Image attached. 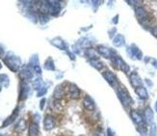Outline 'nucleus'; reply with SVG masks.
I'll list each match as a JSON object with an SVG mask.
<instances>
[{
	"mask_svg": "<svg viewBox=\"0 0 157 136\" xmlns=\"http://www.w3.org/2000/svg\"><path fill=\"white\" fill-rule=\"evenodd\" d=\"M124 43V39H123V37L122 36H118V38L115 40V44L116 45H118V47H120V45H121L122 43Z\"/></svg>",
	"mask_w": 157,
	"mask_h": 136,
	"instance_id": "nucleus-10",
	"label": "nucleus"
},
{
	"mask_svg": "<svg viewBox=\"0 0 157 136\" xmlns=\"http://www.w3.org/2000/svg\"><path fill=\"white\" fill-rule=\"evenodd\" d=\"M136 94L138 95L139 98H141L142 100H147L148 98V94L147 92V90L146 88H144V87H138V88H136Z\"/></svg>",
	"mask_w": 157,
	"mask_h": 136,
	"instance_id": "nucleus-8",
	"label": "nucleus"
},
{
	"mask_svg": "<svg viewBox=\"0 0 157 136\" xmlns=\"http://www.w3.org/2000/svg\"><path fill=\"white\" fill-rule=\"evenodd\" d=\"M117 64H118V66H119L120 70H121L123 73H128L129 72V67H128V65L124 62L121 58L120 57H118L117 58Z\"/></svg>",
	"mask_w": 157,
	"mask_h": 136,
	"instance_id": "nucleus-7",
	"label": "nucleus"
},
{
	"mask_svg": "<svg viewBox=\"0 0 157 136\" xmlns=\"http://www.w3.org/2000/svg\"><path fill=\"white\" fill-rule=\"evenodd\" d=\"M131 118L133 119V121L135 122V124H137L138 126H145V121H144L143 117L136 111H132L131 112Z\"/></svg>",
	"mask_w": 157,
	"mask_h": 136,
	"instance_id": "nucleus-4",
	"label": "nucleus"
},
{
	"mask_svg": "<svg viewBox=\"0 0 157 136\" xmlns=\"http://www.w3.org/2000/svg\"><path fill=\"white\" fill-rule=\"evenodd\" d=\"M102 47V49L103 50H101V49H99V52L103 55V56H105V57H109L110 56V50L108 49V48H106V47Z\"/></svg>",
	"mask_w": 157,
	"mask_h": 136,
	"instance_id": "nucleus-11",
	"label": "nucleus"
},
{
	"mask_svg": "<svg viewBox=\"0 0 157 136\" xmlns=\"http://www.w3.org/2000/svg\"><path fill=\"white\" fill-rule=\"evenodd\" d=\"M69 91H70V96H73L74 99H77L79 98V95H80V91L78 90V88L76 86H73L71 85V87L69 88Z\"/></svg>",
	"mask_w": 157,
	"mask_h": 136,
	"instance_id": "nucleus-9",
	"label": "nucleus"
},
{
	"mask_svg": "<svg viewBox=\"0 0 157 136\" xmlns=\"http://www.w3.org/2000/svg\"><path fill=\"white\" fill-rule=\"evenodd\" d=\"M130 82H131V84L134 87H137V88L142 84V80L140 78V76L136 73H133L131 74V76H130Z\"/></svg>",
	"mask_w": 157,
	"mask_h": 136,
	"instance_id": "nucleus-6",
	"label": "nucleus"
},
{
	"mask_svg": "<svg viewBox=\"0 0 157 136\" xmlns=\"http://www.w3.org/2000/svg\"><path fill=\"white\" fill-rule=\"evenodd\" d=\"M118 94H119L120 100H121L124 106H129L130 104H132V99L130 98L129 93L127 92V90L124 86H119V88H118Z\"/></svg>",
	"mask_w": 157,
	"mask_h": 136,
	"instance_id": "nucleus-1",
	"label": "nucleus"
},
{
	"mask_svg": "<svg viewBox=\"0 0 157 136\" xmlns=\"http://www.w3.org/2000/svg\"><path fill=\"white\" fill-rule=\"evenodd\" d=\"M83 106L84 108L88 110V111H94V110L95 109V104L94 100H92L89 96H86L84 98V100H83Z\"/></svg>",
	"mask_w": 157,
	"mask_h": 136,
	"instance_id": "nucleus-3",
	"label": "nucleus"
},
{
	"mask_svg": "<svg viewBox=\"0 0 157 136\" xmlns=\"http://www.w3.org/2000/svg\"><path fill=\"white\" fill-rule=\"evenodd\" d=\"M146 115H147V119H148V121L151 120V118H152V112H151V110H150V109H148V110H147V112H146Z\"/></svg>",
	"mask_w": 157,
	"mask_h": 136,
	"instance_id": "nucleus-12",
	"label": "nucleus"
},
{
	"mask_svg": "<svg viewBox=\"0 0 157 136\" xmlns=\"http://www.w3.org/2000/svg\"><path fill=\"white\" fill-rule=\"evenodd\" d=\"M136 16L138 17V21L141 22V23H144L145 21H148V13L147 11L144 9L143 7H137L136 8Z\"/></svg>",
	"mask_w": 157,
	"mask_h": 136,
	"instance_id": "nucleus-2",
	"label": "nucleus"
},
{
	"mask_svg": "<svg viewBox=\"0 0 157 136\" xmlns=\"http://www.w3.org/2000/svg\"><path fill=\"white\" fill-rule=\"evenodd\" d=\"M103 75H104V77H105V79L108 81V83L110 84V85L115 86L116 84H117V77L115 76L114 74H112L111 72H106Z\"/></svg>",
	"mask_w": 157,
	"mask_h": 136,
	"instance_id": "nucleus-5",
	"label": "nucleus"
}]
</instances>
